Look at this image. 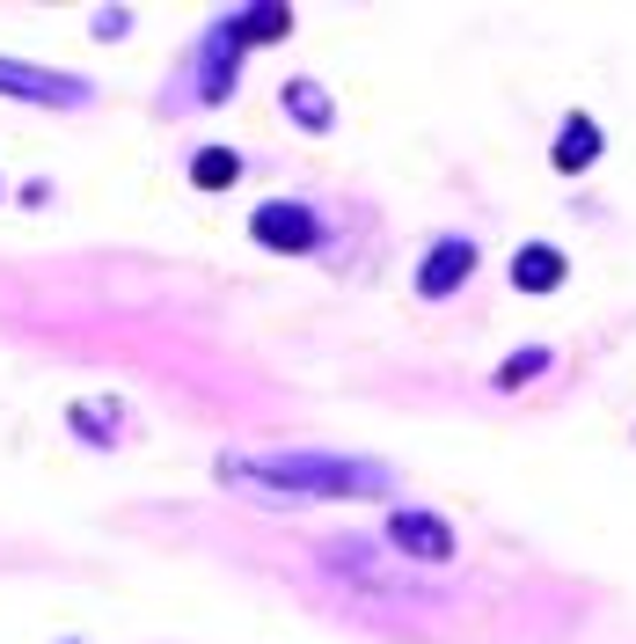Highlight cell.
Instances as JSON below:
<instances>
[{"label": "cell", "instance_id": "obj_1", "mask_svg": "<svg viewBox=\"0 0 636 644\" xmlns=\"http://www.w3.org/2000/svg\"><path fill=\"white\" fill-rule=\"evenodd\" d=\"M227 484H256L264 498H381L395 484L381 462H344V454H264V462H227Z\"/></svg>", "mask_w": 636, "mask_h": 644}, {"label": "cell", "instance_id": "obj_2", "mask_svg": "<svg viewBox=\"0 0 636 644\" xmlns=\"http://www.w3.org/2000/svg\"><path fill=\"white\" fill-rule=\"evenodd\" d=\"M256 242L264 249H315L322 242V220L308 213V205H293V199H271V205H256Z\"/></svg>", "mask_w": 636, "mask_h": 644}, {"label": "cell", "instance_id": "obj_3", "mask_svg": "<svg viewBox=\"0 0 636 644\" xmlns=\"http://www.w3.org/2000/svg\"><path fill=\"white\" fill-rule=\"evenodd\" d=\"M0 88L8 96H23V103H88V81L74 74H45V67H15V59H0Z\"/></svg>", "mask_w": 636, "mask_h": 644}, {"label": "cell", "instance_id": "obj_4", "mask_svg": "<svg viewBox=\"0 0 636 644\" xmlns=\"http://www.w3.org/2000/svg\"><path fill=\"white\" fill-rule=\"evenodd\" d=\"M468 272H476V242H468V235H446V242L417 264V294H424V300H446Z\"/></svg>", "mask_w": 636, "mask_h": 644}, {"label": "cell", "instance_id": "obj_5", "mask_svg": "<svg viewBox=\"0 0 636 644\" xmlns=\"http://www.w3.org/2000/svg\"><path fill=\"white\" fill-rule=\"evenodd\" d=\"M388 542L403 549V557L446 564V557H454V527H446L440 513H395V521H388Z\"/></svg>", "mask_w": 636, "mask_h": 644}, {"label": "cell", "instance_id": "obj_6", "mask_svg": "<svg viewBox=\"0 0 636 644\" xmlns=\"http://www.w3.org/2000/svg\"><path fill=\"white\" fill-rule=\"evenodd\" d=\"M227 88H235V29H213V37H205V59H197V96L205 103H220Z\"/></svg>", "mask_w": 636, "mask_h": 644}, {"label": "cell", "instance_id": "obj_7", "mask_svg": "<svg viewBox=\"0 0 636 644\" xmlns=\"http://www.w3.org/2000/svg\"><path fill=\"white\" fill-rule=\"evenodd\" d=\"M513 286H519V294H556V286H563V249L527 242L513 257Z\"/></svg>", "mask_w": 636, "mask_h": 644}, {"label": "cell", "instance_id": "obj_8", "mask_svg": "<svg viewBox=\"0 0 636 644\" xmlns=\"http://www.w3.org/2000/svg\"><path fill=\"white\" fill-rule=\"evenodd\" d=\"M586 162H600V124H592L586 110H571V118H563V140H556V169L578 176Z\"/></svg>", "mask_w": 636, "mask_h": 644}, {"label": "cell", "instance_id": "obj_9", "mask_svg": "<svg viewBox=\"0 0 636 644\" xmlns=\"http://www.w3.org/2000/svg\"><path fill=\"white\" fill-rule=\"evenodd\" d=\"M286 118L308 124V132H329V96H322L315 81H286Z\"/></svg>", "mask_w": 636, "mask_h": 644}, {"label": "cell", "instance_id": "obj_10", "mask_svg": "<svg viewBox=\"0 0 636 644\" xmlns=\"http://www.w3.org/2000/svg\"><path fill=\"white\" fill-rule=\"evenodd\" d=\"M227 29H235V45H264V37H286L293 15L286 8H249V15H227Z\"/></svg>", "mask_w": 636, "mask_h": 644}, {"label": "cell", "instance_id": "obj_11", "mask_svg": "<svg viewBox=\"0 0 636 644\" xmlns=\"http://www.w3.org/2000/svg\"><path fill=\"white\" fill-rule=\"evenodd\" d=\"M235 176H242V154H227V147H205L191 162V183H197V191H227Z\"/></svg>", "mask_w": 636, "mask_h": 644}, {"label": "cell", "instance_id": "obj_12", "mask_svg": "<svg viewBox=\"0 0 636 644\" xmlns=\"http://www.w3.org/2000/svg\"><path fill=\"white\" fill-rule=\"evenodd\" d=\"M535 373H549V351H519V359H505V367H497V389H519V381H535Z\"/></svg>", "mask_w": 636, "mask_h": 644}]
</instances>
